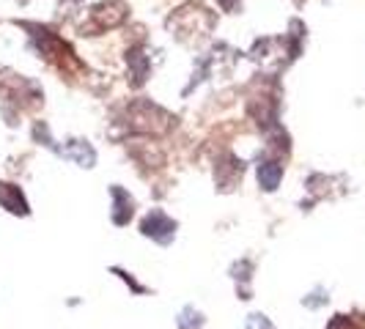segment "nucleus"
Masks as SVG:
<instances>
[{
	"label": "nucleus",
	"mask_w": 365,
	"mask_h": 329,
	"mask_svg": "<svg viewBox=\"0 0 365 329\" xmlns=\"http://www.w3.org/2000/svg\"><path fill=\"white\" fill-rule=\"evenodd\" d=\"M0 203L9 212H14V214H28V206H25L22 192H19L17 187H11V184H0Z\"/></svg>",
	"instance_id": "obj_3"
},
{
	"label": "nucleus",
	"mask_w": 365,
	"mask_h": 329,
	"mask_svg": "<svg viewBox=\"0 0 365 329\" xmlns=\"http://www.w3.org/2000/svg\"><path fill=\"white\" fill-rule=\"evenodd\" d=\"M247 329H272V324H269V318H267V315L253 313V315L247 318Z\"/></svg>",
	"instance_id": "obj_7"
},
{
	"label": "nucleus",
	"mask_w": 365,
	"mask_h": 329,
	"mask_svg": "<svg viewBox=\"0 0 365 329\" xmlns=\"http://www.w3.org/2000/svg\"><path fill=\"white\" fill-rule=\"evenodd\" d=\"M140 231H143V236H151L154 241H160V244H168V241L173 239V234H176V222L168 217L165 212L154 209V212L143 219Z\"/></svg>",
	"instance_id": "obj_1"
},
{
	"label": "nucleus",
	"mask_w": 365,
	"mask_h": 329,
	"mask_svg": "<svg viewBox=\"0 0 365 329\" xmlns=\"http://www.w3.org/2000/svg\"><path fill=\"white\" fill-rule=\"evenodd\" d=\"M280 179H283V164L277 162H264L261 167H258V184L267 189V192H272V189H277V184H280Z\"/></svg>",
	"instance_id": "obj_4"
},
{
	"label": "nucleus",
	"mask_w": 365,
	"mask_h": 329,
	"mask_svg": "<svg viewBox=\"0 0 365 329\" xmlns=\"http://www.w3.org/2000/svg\"><path fill=\"white\" fill-rule=\"evenodd\" d=\"M113 198H115L113 222H115V225H127L129 219H132V206H135V203H132V198H129L121 187H113Z\"/></svg>",
	"instance_id": "obj_2"
},
{
	"label": "nucleus",
	"mask_w": 365,
	"mask_h": 329,
	"mask_svg": "<svg viewBox=\"0 0 365 329\" xmlns=\"http://www.w3.org/2000/svg\"><path fill=\"white\" fill-rule=\"evenodd\" d=\"M203 318L198 310H192V308H187V310L179 315V329H201Z\"/></svg>",
	"instance_id": "obj_5"
},
{
	"label": "nucleus",
	"mask_w": 365,
	"mask_h": 329,
	"mask_svg": "<svg viewBox=\"0 0 365 329\" xmlns=\"http://www.w3.org/2000/svg\"><path fill=\"white\" fill-rule=\"evenodd\" d=\"M327 329H365V324H360V321H354L351 315H332L329 318Z\"/></svg>",
	"instance_id": "obj_6"
}]
</instances>
